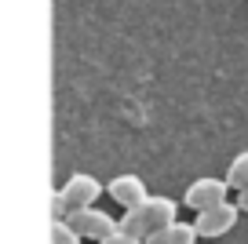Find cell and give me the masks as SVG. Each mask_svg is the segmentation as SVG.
Segmentation results:
<instances>
[{"instance_id": "cell-8", "label": "cell", "mask_w": 248, "mask_h": 244, "mask_svg": "<svg viewBox=\"0 0 248 244\" xmlns=\"http://www.w3.org/2000/svg\"><path fill=\"white\" fill-rule=\"evenodd\" d=\"M226 183H230V190H233V193L248 186V150H245V153H237V157L230 160V168H226Z\"/></svg>"}, {"instance_id": "cell-1", "label": "cell", "mask_w": 248, "mask_h": 244, "mask_svg": "<svg viewBox=\"0 0 248 244\" xmlns=\"http://www.w3.org/2000/svg\"><path fill=\"white\" fill-rule=\"evenodd\" d=\"M179 219V204L168 197H146L139 208H124V219H121V229H128V233L142 237L146 241L154 229L168 226V222Z\"/></svg>"}, {"instance_id": "cell-2", "label": "cell", "mask_w": 248, "mask_h": 244, "mask_svg": "<svg viewBox=\"0 0 248 244\" xmlns=\"http://www.w3.org/2000/svg\"><path fill=\"white\" fill-rule=\"evenodd\" d=\"M66 219H70V226L77 229L80 237H88V241H102V237H109V233H117V229H121V219L99 212L95 204H92V208H73Z\"/></svg>"}, {"instance_id": "cell-10", "label": "cell", "mask_w": 248, "mask_h": 244, "mask_svg": "<svg viewBox=\"0 0 248 244\" xmlns=\"http://www.w3.org/2000/svg\"><path fill=\"white\" fill-rule=\"evenodd\" d=\"M70 215V200L62 190H51V219H66Z\"/></svg>"}, {"instance_id": "cell-9", "label": "cell", "mask_w": 248, "mask_h": 244, "mask_svg": "<svg viewBox=\"0 0 248 244\" xmlns=\"http://www.w3.org/2000/svg\"><path fill=\"white\" fill-rule=\"evenodd\" d=\"M84 237L70 226V219H51V244H80Z\"/></svg>"}, {"instance_id": "cell-11", "label": "cell", "mask_w": 248, "mask_h": 244, "mask_svg": "<svg viewBox=\"0 0 248 244\" xmlns=\"http://www.w3.org/2000/svg\"><path fill=\"white\" fill-rule=\"evenodd\" d=\"M99 244H146V241H142V237H135V233H128V229H117V233L102 237Z\"/></svg>"}, {"instance_id": "cell-4", "label": "cell", "mask_w": 248, "mask_h": 244, "mask_svg": "<svg viewBox=\"0 0 248 244\" xmlns=\"http://www.w3.org/2000/svg\"><path fill=\"white\" fill-rule=\"evenodd\" d=\"M226 193H230V183L226 179H197V183L186 186V204L194 208V212H204V208L212 204H223Z\"/></svg>"}, {"instance_id": "cell-7", "label": "cell", "mask_w": 248, "mask_h": 244, "mask_svg": "<svg viewBox=\"0 0 248 244\" xmlns=\"http://www.w3.org/2000/svg\"><path fill=\"white\" fill-rule=\"evenodd\" d=\"M197 226H190V222H168V226L154 229V233L146 237V244H197Z\"/></svg>"}, {"instance_id": "cell-12", "label": "cell", "mask_w": 248, "mask_h": 244, "mask_svg": "<svg viewBox=\"0 0 248 244\" xmlns=\"http://www.w3.org/2000/svg\"><path fill=\"white\" fill-rule=\"evenodd\" d=\"M237 204H241V212H248V186H245V190H237Z\"/></svg>"}, {"instance_id": "cell-3", "label": "cell", "mask_w": 248, "mask_h": 244, "mask_svg": "<svg viewBox=\"0 0 248 244\" xmlns=\"http://www.w3.org/2000/svg\"><path fill=\"white\" fill-rule=\"evenodd\" d=\"M241 219V204H230V200H223V204H212L204 208V212H197V233L204 237V241H212V237H226L233 226H237Z\"/></svg>"}, {"instance_id": "cell-6", "label": "cell", "mask_w": 248, "mask_h": 244, "mask_svg": "<svg viewBox=\"0 0 248 244\" xmlns=\"http://www.w3.org/2000/svg\"><path fill=\"white\" fill-rule=\"evenodd\" d=\"M106 193H109L121 208H139L142 200L150 197V193H146V183H142L139 175H117L113 183L106 186Z\"/></svg>"}, {"instance_id": "cell-5", "label": "cell", "mask_w": 248, "mask_h": 244, "mask_svg": "<svg viewBox=\"0 0 248 244\" xmlns=\"http://www.w3.org/2000/svg\"><path fill=\"white\" fill-rule=\"evenodd\" d=\"M62 193H66V200H70V212H73V208H92L106 190H102V183H99L95 175H84V171H77V175H70V183L62 186Z\"/></svg>"}]
</instances>
